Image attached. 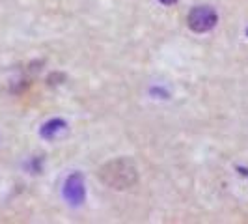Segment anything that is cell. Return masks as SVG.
I'll return each instance as SVG.
<instances>
[{"mask_svg":"<svg viewBox=\"0 0 248 224\" xmlns=\"http://www.w3.org/2000/svg\"><path fill=\"white\" fill-rule=\"evenodd\" d=\"M161 4H164V6H170V4H174V2H177V0H159Z\"/></svg>","mask_w":248,"mask_h":224,"instance_id":"cell-5","label":"cell"},{"mask_svg":"<svg viewBox=\"0 0 248 224\" xmlns=\"http://www.w3.org/2000/svg\"><path fill=\"white\" fill-rule=\"evenodd\" d=\"M63 198L71 206H80L86 198V187H84V177L80 172L71 174L65 183H63Z\"/></svg>","mask_w":248,"mask_h":224,"instance_id":"cell-3","label":"cell"},{"mask_svg":"<svg viewBox=\"0 0 248 224\" xmlns=\"http://www.w3.org/2000/svg\"><path fill=\"white\" fill-rule=\"evenodd\" d=\"M188 28L196 34H205L215 28V25L218 23V15L213 10L211 6H196L192 8L188 17H186Z\"/></svg>","mask_w":248,"mask_h":224,"instance_id":"cell-2","label":"cell"},{"mask_svg":"<svg viewBox=\"0 0 248 224\" xmlns=\"http://www.w3.org/2000/svg\"><path fill=\"white\" fill-rule=\"evenodd\" d=\"M99 179L110 189L116 191H125L131 189L138 181V170L137 166L133 164V161L129 159H114L108 161L107 164H103L99 168Z\"/></svg>","mask_w":248,"mask_h":224,"instance_id":"cell-1","label":"cell"},{"mask_svg":"<svg viewBox=\"0 0 248 224\" xmlns=\"http://www.w3.org/2000/svg\"><path fill=\"white\" fill-rule=\"evenodd\" d=\"M65 131H67V124L63 122L62 118H54V120H49L47 124H43V127L39 129V135L45 140H54Z\"/></svg>","mask_w":248,"mask_h":224,"instance_id":"cell-4","label":"cell"}]
</instances>
